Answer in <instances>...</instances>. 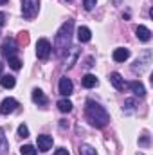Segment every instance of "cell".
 Listing matches in <instances>:
<instances>
[{
  "instance_id": "2",
  "label": "cell",
  "mask_w": 153,
  "mask_h": 155,
  "mask_svg": "<svg viewBox=\"0 0 153 155\" xmlns=\"http://www.w3.org/2000/svg\"><path fill=\"white\" fill-rule=\"evenodd\" d=\"M85 117H86V121H88L92 126H96V128H105V126L110 123V116H108V112H106L99 103H96V101H92V99L86 101V107H85Z\"/></svg>"
},
{
  "instance_id": "26",
  "label": "cell",
  "mask_w": 153,
  "mask_h": 155,
  "mask_svg": "<svg viewBox=\"0 0 153 155\" xmlns=\"http://www.w3.org/2000/svg\"><path fill=\"white\" fill-rule=\"evenodd\" d=\"M54 155H70V153H69V150H65V148H58V150L54 152Z\"/></svg>"
},
{
  "instance_id": "13",
  "label": "cell",
  "mask_w": 153,
  "mask_h": 155,
  "mask_svg": "<svg viewBox=\"0 0 153 155\" xmlns=\"http://www.w3.org/2000/svg\"><path fill=\"white\" fill-rule=\"evenodd\" d=\"M81 83H83L85 88H94V87H97L99 81H97V78L94 76V74H86V76H83Z\"/></svg>"
},
{
  "instance_id": "14",
  "label": "cell",
  "mask_w": 153,
  "mask_h": 155,
  "mask_svg": "<svg viewBox=\"0 0 153 155\" xmlns=\"http://www.w3.org/2000/svg\"><path fill=\"white\" fill-rule=\"evenodd\" d=\"M110 83L114 85L117 90H122V88H124V79L121 78L119 72H112V74H110Z\"/></svg>"
},
{
  "instance_id": "25",
  "label": "cell",
  "mask_w": 153,
  "mask_h": 155,
  "mask_svg": "<svg viewBox=\"0 0 153 155\" xmlns=\"http://www.w3.org/2000/svg\"><path fill=\"white\" fill-rule=\"evenodd\" d=\"M96 4H97V0H83V7H85L86 11L94 9V7H96Z\"/></svg>"
},
{
  "instance_id": "5",
  "label": "cell",
  "mask_w": 153,
  "mask_h": 155,
  "mask_svg": "<svg viewBox=\"0 0 153 155\" xmlns=\"http://www.w3.org/2000/svg\"><path fill=\"white\" fill-rule=\"evenodd\" d=\"M16 41L15 40H11V38H7V40H4V43H2V56L4 58H11V56H15V52H16Z\"/></svg>"
},
{
  "instance_id": "31",
  "label": "cell",
  "mask_w": 153,
  "mask_h": 155,
  "mask_svg": "<svg viewBox=\"0 0 153 155\" xmlns=\"http://www.w3.org/2000/svg\"><path fill=\"white\" fill-rule=\"evenodd\" d=\"M69 2H70V0H69Z\"/></svg>"
},
{
  "instance_id": "23",
  "label": "cell",
  "mask_w": 153,
  "mask_h": 155,
  "mask_svg": "<svg viewBox=\"0 0 153 155\" xmlns=\"http://www.w3.org/2000/svg\"><path fill=\"white\" fill-rule=\"evenodd\" d=\"M18 41H20V45H27V43H29V33H27V31L20 33V35H18Z\"/></svg>"
},
{
  "instance_id": "15",
  "label": "cell",
  "mask_w": 153,
  "mask_h": 155,
  "mask_svg": "<svg viewBox=\"0 0 153 155\" xmlns=\"http://www.w3.org/2000/svg\"><path fill=\"white\" fill-rule=\"evenodd\" d=\"M0 155H9V143L4 135V128H0Z\"/></svg>"
},
{
  "instance_id": "11",
  "label": "cell",
  "mask_w": 153,
  "mask_h": 155,
  "mask_svg": "<svg viewBox=\"0 0 153 155\" xmlns=\"http://www.w3.org/2000/svg\"><path fill=\"white\" fill-rule=\"evenodd\" d=\"M128 87H130V90H132L135 96H141V97H142V96L146 94V88H144V85H142L141 81H130Z\"/></svg>"
},
{
  "instance_id": "3",
  "label": "cell",
  "mask_w": 153,
  "mask_h": 155,
  "mask_svg": "<svg viewBox=\"0 0 153 155\" xmlns=\"http://www.w3.org/2000/svg\"><path fill=\"white\" fill-rule=\"evenodd\" d=\"M40 11V0H22V15L25 18H34Z\"/></svg>"
},
{
  "instance_id": "1",
  "label": "cell",
  "mask_w": 153,
  "mask_h": 155,
  "mask_svg": "<svg viewBox=\"0 0 153 155\" xmlns=\"http://www.w3.org/2000/svg\"><path fill=\"white\" fill-rule=\"evenodd\" d=\"M72 29H74V22L67 20L56 33L54 38V52L58 58H63L69 51H70V41H72Z\"/></svg>"
},
{
  "instance_id": "7",
  "label": "cell",
  "mask_w": 153,
  "mask_h": 155,
  "mask_svg": "<svg viewBox=\"0 0 153 155\" xmlns=\"http://www.w3.org/2000/svg\"><path fill=\"white\" fill-rule=\"evenodd\" d=\"M52 135H47V134H43V135H38V139H36V144H38V150L41 152H47V150H50L52 148Z\"/></svg>"
},
{
  "instance_id": "28",
  "label": "cell",
  "mask_w": 153,
  "mask_h": 155,
  "mask_svg": "<svg viewBox=\"0 0 153 155\" xmlns=\"http://www.w3.org/2000/svg\"><path fill=\"white\" fill-rule=\"evenodd\" d=\"M148 143H150V139H148V137H142V139H141V144H144V146H146Z\"/></svg>"
},
{
  "instance_id": "17",
  "label": "cell",
  "mask_w": 153,
  "mask_h": 155,
  "mask_svg": "<svg viewBox=\"0 0 153 155\" xmlns=\"http://www.w3.org/2000/svg\"><path fill=\"white\" fill-rule=\"evenodd\" d=\"M33 101L38 103V105H45V103H47V97H45V94H43L40 88H34V90H33Z\"/></svg>"
},
{
  "instance_id": "19",
  "label": "cell",
  "mask_w": 153,
  "mask_h": 155,
  "mask_svg": "<svg viewBox=\"0 0 153 155\" xmlns=\"http://www.w3.org/2000/svg\"><path fill=\"white\" fill-rule=\"evenodd\" d=\"M7 60H9V67H11L13 71H20V69H22V60H20V58L11 56V58H7Z\"/></svg>"
},
{
  "instance_id": "10",
  "label": "cell",
  "mask_w": 153,
  "mask_h": 155,
  "mask_svg": "<svg viewBox=\"0 0 153 155\" xmlns=\"http://www.w3.org/2000/svg\"><path fill=\"white\" fill-rule=\"evenodd\" d=\"M112 58H114V61H126L128 58H130V51L128 49H122V47H119V49H115L114 54H112Z\"/></svg>"
},
{
  "instance_id": "29",
  "label": "cell",
  "mask_w": 153,
  "mask_h": 155,
  "mask_svg": "<svg viewBox=\"0 0 153 155\" xmlns=\"http://www.w3.org/2000/svg\"><path fill=\"white\" fill-rule=\"evenodd\" d=\"M2 71H4V63H0V76H2Z\"/></svg>"
},
{
  "instance_id": "18",
  "label": "cell",
  "mask_w": 153,
  "mask_h": 155,
  "mask_svg": "<svg viewBox=\"0 0 153 155\" xmlns=\"http://www.w3.org/2000/svg\"><path fill=\"white\" fill-rule=\"evenodd\" d=\"M58 110L63 112V114H69V112L72 110V103H70L69 99H60V101H58Z\"/></svg>"
},
{
  "instance_id": "8",
  "label": "cell",
  "mask_w": 153,
  "mask_h": 155,
  "mask_svg": "<svg viewBox=\"0 0 153 155\" xmlns=\"http://www.w3.org/2000/svg\"><path fill=\"white\" fill-rule=\"evenodd\" d=\"M72 90H74L72 81H70L69 78H61V79H60V94L67 97V96H70V94H72Z\"/></svg>"
},
{
  "instance_id": "21",
  "label": "cell",
  "mask_w": 153,
  "mask_h": 155,
  "mask_svg": "<svg viewBox=\"0 0 153 155\" xmlns=\"http://www.w3.org/2000/svg\"><path fill=\"white\" fill-rule=\"evenodd\" d=\"M20 153L22 155H38V152H36L34 146H31V144H24V146L20 148Z\"/></svg>"
},
{
  "instance_id": "16",
  "label": "cell",
  "mask_w": 153,
  "mask_h": 155,
  "mask_svg": "<svg viewBox=\"0 0 153 155\" xmlns=\"http://www.w3.org/2000/svg\"><path fill=\"white\" fill-rule=\"evenodd\" d=\"M15 83H16L15 76H9V74H5V76L0 78V85H2L4 88H13V87H15Z\"/></svg>"
},
{
  "instance_id": "24",
  "label": "cell",
  "mask_w": 153,
  "mask_h": 155,
  "mask_svg": "<svg viewBox=\"0 0 153 155\" xmlns=\"http://www.w3.org/2000/svg\"><path fill=\"white\" fill-rule=\"evenodd\" d=\"M18 135H20V137H24V139H25V137H29V128H27L25 124H20V126H18Z\"/></svg>"
},
{
  "instance_id": "20",
  "label": "cell",
  "mask_w": 153,
  "mask_h": 155,
  "mask_svg": "<svg viewBox=\"0 0 153 155\" xmlns=\"http://www.w3.org/2000/svg\"><path fill=\"white\" fill-rule=\"evenodd\" d=\"M79 155H97V152L90 144H81L79 146Z\"/></svg>"
},
{
  "instance_id": "6",
  "label": "cell",
  "mask_w": 153,
  "mask_h": 155,
  "mask_svg": "<svg viewBox=\"0 0 153 155\" xmlns=\"http://www.w3.org/2000/svg\"><path fill=\"white\" fill-rule=\"evenodd\" d=\"M16 107H18V101H16V99H13V97H5V99L2 101V105H0V114H4V116L13 114V112L16 110Z\"/></svg>"
},
{
  "instance_id": "30",
  "label": "cell",
  "mask_w": 153,
  "mask_h": 155,
  "mask_svg": "<svg viewBox=\"0 0 153 155\" xmlns=\"http://www.w3.org/2000/svg\"><path fill=\"white\" fill-rule=\"evenodd\" d=\"M5 2H7V0H0V4H5Z\"/></svg>"
},
{
  "instance_id": "27",
  "label": "cell",
  "mask_w": 153,
  "mask_h": 155,
  "mask_svg": "<svg viewBox=\"0 0 153 155\" xmlns=\"http://www.w3.org/2000/svg\"><path fill=\"white\" fill-rule=\"evenodd\" d=\"M4 24H5V15L0 13V25H4Z\"/></svg>"
},
{
  "instance_id": "4",
  "label": "cell",
  "mask_w": 153,
  "mask_h": 155,
  "mask_svg": "<svg viewBox=\"0 0 153 155\" xmlns=\"http://www.w3.org/2000/svg\"><path fill=\"white\" fill-rule=\"evenodd\" d=\"M50 52H52L50 41L45 40V38L38 40V43H36V56H38L40 60H47V58L50 56Z\"/></svg>"
},
{
  "instance_id": "12",
  "label": "cell",
  "mask_w": 153,
  "mask_h": 155,
  "mask_svg": "<svg viewBox=\"0 0 153 155\" xmlns=\"http://www.w3.org/2000/svg\"><path fill=\"white\" fill-rule=\"evenodd\" d=\"M90 38H92V33H90L88 27H85V25L83 27H77V40L79 41L85 43V41H90Z\"/></svg>"
},
{
  "instance_id": "22",
  "label": "cell",
  "mask_w": 153,
  "mask_h": 155,
  "mask_svg": "<svg viewBox=\"0 0 153 155\" xmlns=\"http://www.w3.org/2000/svg\"><path fill=\"white\" fill-rule=\"evenodd\" d=\"M135 110V99H126L124 101V112H133Z\"/></svg>"
},
{
  "instance_id": "9",
  "label": "cell",
  "mask_w": 153,
  "mask_h": 155,
  "mask_svg": "<svg viewBox=\"0 0 153 155\" xmlns=\"http://www.w3.org/2000/svg\"><path fill=\"white\" fill-rule=\"evenodd\" d=\"M135 35H137V38L141 40V41H150L151 40V31L148 29V27H144V25H139L137 29H135Z\"/></svg>"
}]
</instances>
